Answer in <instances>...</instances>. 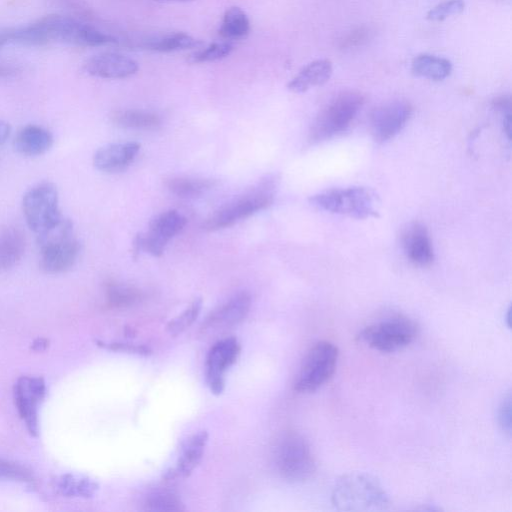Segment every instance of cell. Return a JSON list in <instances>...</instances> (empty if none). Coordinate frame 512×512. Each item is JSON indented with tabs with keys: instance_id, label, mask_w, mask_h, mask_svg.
Here are the masks:
<instances>
[{
	"instance_id": "cell-1",
	"label": "cell",
	"mask_w": 512,
	"mask_h": 512,
	"mask_svg": "<svg viewBox=\"0 0 512 512\" xmlns=\"http://www.w3.org/2000/svg\"><path fill=\"white\" fill-rule=\"evenodd\" d=\"M16 42L26 45L62 42L81 47H97L116 43L117 40L77 19L62 15H48L28 26L16 28Z\"/></svg>"
},
{
	"instance_id": "cell-2",
	"label": "cell",
	"mask_w": 512,
	"mask_h": 512,
	"mask_svg": "<svg viewBox=\"0 0 512 512\" xmlns=\"http://www.w3.org/2000/svg\"><path fill=\"white\" fill-rule=\"evenodd\" d=\"M331 502L340 511H382L390 506L389 495L372 475L351 472L335 483Z\"/></svg>"
},
{
	"instance_id": "cell-3",
	"label": "cell",
	"mask_w": 512,
	"mask_h": 512,
	"mask_svg": "<svg viewBox=\"0 0 512 512\" xmlns=\"http://www.w3.org/2000/svg\"><path fill=\"white\" fill-rule=\"evenodd\" d=\"M39 245V268L46 274L67 272L77 262L80 243L75 238L73 223L63 218L55 227L37 235Z\"/></svg>"
},
{
	"instance_id": "cell-4",
	"label": "cell",
	"mask_w": 512,
	"mask_h": 512,
	"mask_svg": "<svg viewBox=\"0 0 512 512\" xmlns=\"http://www.w3.org/2000/svg\"><path fill=\"white\" fill-rule=\"evenodd\" d=\"M276 178L269 176L252 189L227 202L205 219V231L230 227L254 213L268 208L274 201Z\"/></svg>"
},
{
	"instance_id": "cell-5",
	"label": "cell",
	"mask_w": 512,
	"mask_h": 512,
	"mask_svg": "<svg viewBox=\"0 0 512 512\" xmlns=\"http://www.w3.org/2000/svg\"><path fill=\"white\" fill-rule=\"evenodd\" d=\"M309 201L320 210L354 219L376 218L379 214L378 196L366 187L328 189L311 196Z\"/></svg>"
},
{
	"instance_id": "cell-6",
	"label": "cell",
	"mask_w": 512,
	"mask_h": 512,
	"mask_svg": "<svg viewBox=\"0 0 512 512\" xmlns=\"http://www.w3.org/2000/svg\"><path fill=\"white\" fill-rule=\"evenodd\" d=\"M364 101V96L358 91H344L335 96L316 116L309 131L310 142H322L344 132Z\"/></svg>"
},
{
	"instance_id": "cell-7",
	"label": "cell",
	"mask_w": 512,
	"mask_h": 512,
	"mask_svg": "<svg viewBox=\"0 0 512 512\" xmlns=\"http://www.w3.org/2000/svg\"><path fill=\"white\" fill-rule=\"evenodd\" d=\"M274 462L280 476L290 482H304L316 471V461L307 440L295 431L278 439Z\"/></svg>"
},
{
	"instance_id": "cell-8",
	"label": "cell",
	"mask_w": 512,
	"mask_h": 512,
	"mask_svg": "<svg viewBox=\"0 0 512 512\" xmlns=\"http://www.w3.org/2000/svg\"><path fill=\"white\" fill-rule=\"evenodd\" d=\"M419 332L418 324L405 315H392L365 326L358 338L380 352H395L412 343Z\"/></svg>"
},
{
	"instance_id": "cell-9",
	"label": "cell",
	"mask_w": 512,
	"mask_h": 512,
	"mask_svg": "<svg viewBox=\"0 0 512 512\" xmlns=\"http://www.w3.org/2000/svg\"><path fill=\"white\" fill-rule=\"evenodd\" d=\"M22 211L28 227L37 235L55 227L64 217L59 208V193L51 182L29 188L22 199Z\"/></svg>"
},
{
	"instance_id": "cell-10",
	"label": "cell",
	"mask_w": 512,
	"mask_h": 512,
	"mask_svg": "<svg viewBox=\"0 0 512 512\" xmlns=\"http://www.w3.org/2000/svg\"><path fill=\"white\" fill-rule=\"evenodd\" d=\"M339 351L326 340L315 343L306 353L296 375L293 388L299 393H310L324 385L334 374Z\"/></svg>"
},
{
	"instance_id": "cell-11",
	"label": "cell",
	"mask_w": 512,
	"mask_h": 512,
	"mask_svg": "<svg viewBox=\"0 0 512 512\" xmlns=\"http://www.w3.org/2000/svg\"><path fill=\"white\" fill-rule=\"evenodd\" d=\"M412 113L413 106L403 99L391 100L375 107L369 119L374 141L384 143L395 137L405 127Z\"/></svg>"
},
{
	"instance_id": "cell-12",
	"label": "cell",
	"mask_w": 512,
	"mask_h": 512,
	"mask_svg": "<svg viewBox=\"0 0 512 512\" xmlns=\"http://www.w3.org/2000/svg\"><path fill=\"white\" fill-rule=\"evenodd\" d=\"M46 383L39 376H21L14 385V402L32 436L39 432V408L46 396Z\"/></svg>"
},
{
	"instance_id": "cell-13",
	"label": "cell",
	"mask_w": 512,
	"mask_h": 512,
	"mask_svg": "<svg viewBox=\"0 0 512 512\" xmlns=\"http://www.w3.org/2000/svg\"><path fill=\"white\" fill-rule=\"evenodd\" d=\"M186 218L176 210H168L158 215L148 231L136 237L135 246L155 257L163 254L167 243L186 225Z\"/></svg>"
},
{
	"instance_id": "cell-14",
	"label": "cell",
	"mask_w": 512,
	"mask_h": 512,
	"mask_svg": "<svg viewBox=\"0 0 512 512\" xmlns=\"http://www.w3.org/2000/svg\"><path fill=\"white\" fill-rule=\"evenodd\" d=\"M241 346L235 337H227L215 342L206 357L205 377L213 394L220 395L225 388V374L236 363Z\"/></svg>"
},
{
	"instance_id": "cell-15",
	"label": "cell",
	"mask_w": 512,
	"mask_h": 512,
	"mask_svg": "<svg viewBox=\"0 0 512 512\" xmlns=\"http://www.w3.org/2000/svg\"><path fill=\"white\" fill-rule=\"evenodd\" d=\"M84 70L91 76L103 79L128 78L139 70L138 63L118 52H101L84 63Z\"/></svg>"
},
{
	"instance_id": "cell-16",
	"label": "cell",
	"mask_w": 512,
	"mask_h": 512,
	"mask_svg": "<svg viewBox=\"0 0 512 512\" xmlns=\"http://www.w3.org/2000/svg\"><path fill=\"white\" fill-rule=\"evenodd\" d=\"M251 296L241 291L215 308L203 323V329H227L241 323L249 313Z\"/></svg>"
},
{
	"instance_id": "cell-17",
	"label": "cell",
	"mask_w": 512,
	"mask_h": 512,
	"mask_svg": "<svg viewBox=\"0 0 512 512\" xmlns=\"http://www.w3.org/2000/svg\"><path fill=\"white\" fill-rule=\"evenodd\" d=\"M402 247L407 258L418 267H428L433 263L434 250L432 240L425 225L410 223L403 231Z\"/></svg>"
},
{
	"instance_id": "cell-18",
	"label": "cell",
	"mask_w": 512,
	"mask_h": 512,
	"mask_svg": "<svg viewBox=\"0 0 512 512\" xmlns=\"http://www.w3.org/2000/svg\"><path fill=\"white\" fill-rule=\"evenodd\" d=\"M207 441L208 433L205 430L197 431L187 437L182 443L181 453L175 467L166 471L163 479L172 481L190 476L202 460Z\"/></svg>"
},
{
	"instance_id": "cell-19",
	"label": "cell",
	"mask_w": 512,
	"mask_h": 512,
	"mask_svg": "<svg viewBox=\"0 0 512 512\" xmlns=\"http://www.w3.org/2000/svg\"><path fill=\"white\" fill-rule=\"evenodd\" d=\"M140 144L137 142L114 143L99 148L93 155L94 167L105 173L124 170L135 159Z\"/></svg>"
},
{
	"instance_id": "cell-20",
	"label": "cell",
	"mask_w": 512,
	"mask_h": 512,
	"mask_svg": "<svg viewBox=\"0 0 512 512\" xmlns=\"http://www.w3.org/2000/svg\"><path fill=\"white\" fill-rule=\"evenodd\" d=\"M53 135L37 124L23 126L14 138L15 150L24 156L34 157L45 154L53 145Z\"/></svg>"
},
{
	"instance_id": "cell-21",
	"label": "cell",
	"mask_w": 512,
	"mask_h": 512,
	"mask_svg": "<svg viewBox=\"0 0 512 512\" xmlns=\"http://www.w3.org/2000/svg\"><path fill=\"white\" fill-rule=\"evenodd\" d=\"M26 249V237L17 226L0 227V273L13 268L22 259Z\"/></svg>"
},
{
	"instance_id": "cell-22",
	"label": "cell",
	"mask_w": 512,
	"mask_h": 512,
	"mask_svg": "<svg viewBox=\"0 0 512 512\" xmlns=\"http://www.w3.org/2000/svg\"><path fill=\"white\" fill-rule=\"evenodd\" d=\"M333 73L329 59H318L305 65L287 84L288 90L304 93L313 87L325 84Z\"/></svg>"
},
{
	"instance_id": "cell-23",
	"label": "cell",
	"mask_w": 512,
	"mask_h": 512,
	"mask_svg": "<svg viewBox=\"0 0 512 512\" xmlns=\"http://www.w3.org/2000/svg\"><path fill=\"white\" fill-rule=\"evenodd\" d=\"M452 68L450 60L428 53L415 56L411 62V72L415 76L433 81L446 79Z\"/></svg>"
},
{
	"instance_id": "cell-24",
	"label": "cell",
	"mask_w": 512,
	"mask_h": 512,
	"mask_svg": "<svg viewBox=\"0 0 512 512\" xmlns=\"http://www.w3.org/2000/svg\"><path fill=\"white\" fill-rule=\"evenodd\" d=\"M110 119L116 126L129 129L151 130L161 123L157 114L135 109L116 110L112 112Z\"/></svg>"
},
{
	"instance_id": "cell-25",
	"label": "cell",
	"mask_w": 512,
	"mask_h": 512,
	"mask_svg": "<svg viewBox=\"0 0 512 512\" xmlns=\"http://www.w3.org/2000/svg\"><path fill=\"white\" fill-rule=\"evenodd\" d=\"M219 35L225 40H238L250 32V20L239 7L228 8L222 18Z\"/></svg>"
},
{
	"instance_id": "cell-26",
	"label": "cell",
	"mask_w": 512,
	"mask_h": 512,
	"mask_svg": "<svg viewBox=\"0 0 512 512\" xmlns=\"http://www.w3.org/2000/svg\"><path fill=\"white\" fill-rule=\"evenodd\" d=\"M165 185L171 193L178 197L194 198L209 191L215 185V181L206 178L178 176L167 179Z\"/></svg>"
},
{
	"instance_id": "cell-27",
	"label": "cell",
	"mask_w": 512,
	"mask_h": 512,
	"mask_svg": "<svg viewBox=\"0 0 512 512\" xmlns=\"http://www.w3.org/2000/svg\"><path fill=\"white\" fill-rule=\"evenodd\" d=\"M55 488L66 497L90 498L96 493L98 485L87 477L65 474L57 478Z\"/></svg>"
},
{
	"instance_id": "cell-28",
	"label": "cell",
	"mask_w": 512,
	"mask_h": 512,
	"mask_svg": "<svg viewBox=\"0 0 512 512\" xmlns=\"http://www.w3.org/2000/svg\"><path fill=\"white\" fill-rule=\"evenodd\" d=\"M142 292L131 285L109 281L105 285V302L109 308H125L137 303Z\"/></svg>"
},
{
	"instance_id": "cell-29",
	"label": "cell",
	"mask_w": 512,
	"mask_h": 512,
	"mask_svg": "<svg viewBox=\"0 0 512 512\" xmlns=\"http://www.w3.org/2000/svg\"><path fill=\"white\" fill-rule=\"evenodd\" d=\"M200 45L201 41L195 37L187 33L177 32L154 38L148 41L145 47L152 51L168 53L196 48Z\"/></svg>"
},
{
	"instance_id": "cell-30",
	"label": "cell",
	"mask_w": 512,
	"mask_h": 512,
	"mask_svg": "<svg viewBox=\"0 0 512 512\" xmlns=\"http://www.w3.org/2000/svg\"><path fill=\"white\" fill-rule=\"evenodd\" d=\"M144 509L153 512H170L184 510L178 495L167 488H157L150 491L144 499Z\"/></svg>"
},
{
	"instance_id": "cell-31",
	"label": "cell",
	"mask_w": 512,
	"mask_h": 512,
	"mask_svg": "<svg viewBox=\"0 0 512 512\" xmlns=\"http://www.w3.org/2000/svg\"><path fill=\"white\" fill-rule=\"evenodd\" d=\"M232 51L233 45L230 42H214L191 54L188 62L192 64L214 62L229 56Z\"/></svg>"
},
{
	"instance_id": "cell-32",
	"label": "cell",
	"mask_w": 512,
	"mask_h": 512,
	"mask_svg": "<svg viewBox=\"0 0 512 512\" xmlns=\"http://www.w3.org/2000/svg\"><path fill=\"white\" fill-rule=\"evenodd\" d=\"M202 307V300L195 299L182 313L169 321L167 331L172 336H177L188 329L197 319Z\"/></svg>"
},
{
	"instance_id": "cell-33",
	"label": "cell",
	"mask_w": 512,
	"mask_h": 512,
	"mask_svg": "<svg viewBox=\"0 0 512 512\" xmlns=\"http://www.w3.org/2000/svg\"><path fill=\"white\" fill-rule=\"evenodd\" d=\"M373 37V30L366 25L358 26L342 35L338 40V47L348 51L364 46Z\"/></svg>"
},
{
	"instance_id": "cell-34",
	"label": "cell",
	"mask_w": 512,
	"mask_h": 512,
	"mask_svg": "<svg viewBox=\"0 0 512 512\" xmlns=\"http://www.w3.org/2000/svg\"><path fill=\"white\" fill-rule=\"evenodd\" d=\"M0 479L23 483H34L35 478L30 469L16 462L0 458Z\"/></svg>"
},
{
	"instance_id": "cell-35",
	"label": "cell",
	"mask_w": 512,
	"mask_h": 512,
	"mask_svg": "<svg viewBox=\"0 0 512 512\" xmlns=\"http://www.w3.org/2000/svg\"><path fill=\"white\" fill-rule=\"evenodd\" d=\"M464 9V0H444L432 7L427 12L426 18L430 21L439 22L462 13Z\"/></svg>"
},
{
	"instance_id": "cell-36",
	"label": "cell",
	"mask_w": 512,
	"mask_h": 512,
	"mask_svg": "<svg viewBox=\"0 0 512 512\" xmlns=\"http://www.w3.org/2000/svg\"><path fill=\"white\" fill-rule=\"evenodd\" d=\"M497 419L501 429L510 435L511 433V395L508 392L503 396L497 410Z\"/></svg>"
},
{
	"instance_id": "cell-37",
	"label": "cell",
	"mask_w": 512,
	"mask_h": 512,
	"mask_svg": "<svg viewBox=\"0 0 512 512\" xmlns=\"http://www.w3.org/2000/svg\"><path fill=\"white\" fill-rule=\"evenodd\" d=\"M102 346L114 351H122L143 356H147L151 353L150 348L144 345L114 342L109 344H103Z\"/></svg>"
},
{
	"instance_id": "cell-38",
	"label": "cell",
	"mask_w": 512,
	"mask_h": 512,
	"mask_svg": "<svg viewBox=\"0 0 512 512\" xmlns=\"http://www.w3.org/2000/svg\"><path fill=\"white\" fill-rule=\"evenodd\" d=\"M11 127L5 120L0 119V146L3 145L9 138Z\"/></svg>"
},
{
	"instance_id": "cell-39",
	"label": "cell",
	"mask_w": 512,
	"mask_h": 512,
	"mask_svg": "<svg viewBox=\"0 0 512 512\" xmlns=\"http://www.w3.org/2000/svg\"><path fill=\"white\" fill-rule=\"evenodd\" d=\"M17 68L10 64L0 63V78L12 76L16 73Z\"/></svg>"
},
{
	"instance_id": "cell-40",
	"label": "cell",
	"mask_w": 512,
	"mask_h": 512,
	"mask_svg": "<svg viewBox=\"0 0 512 512\" xmlns=\"http://www.w3.org/2000/svg\"><path fill=\"white\" fill-rule=\"evenodd\" d=\"M10 42H11L10 41V28L0 30V49H1V47H3L4 45H6Z\"/></svg>"
},
{
	"instance_id": "cell-41",
	"label": "cell",
	"mask_w": 512,
	"mask_h": 512,
	"mask_svg": "<svg viewBox=\"0 0 512 512\" xmlns=\"http://www.w3.org/2000/svg\"><path fill=\"white\" fill-rule=\"evenodd\" d=\"M33 347L35 350L42 351L47 347V341L44 339H38L34 342Z\"/></svg>"
},
{
	"instance_id": "cell-42",
	"label": "cell",
	"mask_w": 512,
	"mask_h": 512,
	"mask_svg": "<svg viewBox=\"0 0 512 512\" xmlns=\"http://www.w3.org/2000/svg\"><path fill=\"white\" fill-rule=\"evenodd\" d=\"M167 1H177V2H184V1H190V0H167Z\"/></svg>"
}]
</instances>
